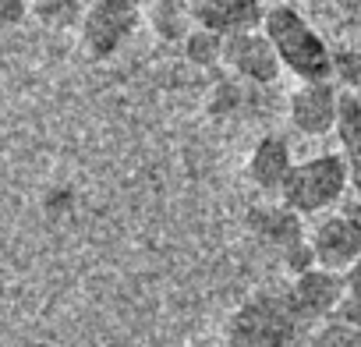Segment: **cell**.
Wrapping results in <instances>:
<instances>
[{
	"instance_id": "cell-1",
	"label": "cell",
	"mask_w": 361,
	"mask_h": 347,
	"mask_svg": "<svg viewBox=\"0 0 361 347\" xmlns=\"http://www.w3.org/2000/svg\"><path fill=\"white\" fill-rule=\"evenodd\" d=\"M262 32L280 54V64L301 82H333V50L290 4H273L266 11Z\"/></svg>"
},
{
	"instance_id": "cell-2",
	"label": "cell",
	"mask_w": 361,
	"mask_h": 347,
	"mask_svg": "<svg viewBox=\"0 0 361 347\" xmlns=\"http://www.w3.org/2000/svg\"><path fill=\"white\" fill-rule=\"evenodd\" d=\"M350 188V174L343 152H319L301 163H294L290 178L280 192V202L294 209L298 217H315L340 202V195Z\"/></svg>"
},
{
	"instance_id": "cell-3",
	"label": "cell",
	"mask_w": 361,
	"mask_h": 347,
	"mask_svg": "<svg viewBox=\"0 0 361 347\" xmlns=\"http://www.w3.org/2000/svg\"><path fill=\"white\" fill-rule=\"evenodd\" d=\"M298 322L301 319L290 305V294L259 291L241 301L227 319V340L234 347H287L294 340Z\"/></svg>"
},
{
	"instance_id": "cell-4",
	"label": "cell",
	"mask_w": 361,
	"mask_h": 347,
	"mask_svg": "<svg viewBox=\"0 0 361 347\" xmlns=\"http://www.w3.org/2000/svg\"><path fill=\"white\" fill-rule=\"evenodd\" d=\"M138 25H142V8L131 0H92L78 25L82 54L92 61H106L135 36Z\"/></svg>"
},
{
	"instance_id": "cell-5",
	"label": "cell",
	"mask_w": 361,
	"mask_h": 347,
	"mask_svg": "<svg viewBox=\"0 0 361 347\" xmlns=\"http://www.w3.org/2000/svg\"><path fill=\"white\" fill-rule=\"evenodd\" d=\"M308 245H312L315 266L347 276L361 262V220L347 213H333L315 224V231L308 234Z\"/></svg>"
},
{
	"instance_id": "cell-6",
	"label": "cell",
	"mask_w": 361,
	"mask_h": 347,
	"mask_svg": "<svg viewBox=\"0 0 361 347\" xmlns=\"http://www.w3.org/2000/svg\"><path fill=\"white\" fill-rule=\"evenodd\" d=\"M224 68H231L238 78L255 82V85H273L280 78V71H283L280 54H276V47L269 43V36L262 29L227 36V43H224Z\"/></svg>"
},
{
	"instance_id": "cell-7",
	"label": "cell",
	"mask_w": 361,
	"mask_h": 347,
	"mask_svg": "<svg viewBox=\"0 0 361 347\" xmlns=\"http://www.w3.org/2000/svg\"><path fill=\"white\" fill-rule=\"evenodd\" d=\"M340 96L343 92L333 82H301L290 92V124L308 138H322V135L336 131Z\"/></svg>"
},
{
	"instance_id": "cell-8",
	"label": "cell",
	"mask_w": 361,
	"mask_h": 347,
	"mask_svg": "<svg viewBox=\"0 0 361 347\" xmlns=\"http://www.w3.org/2000/svg\"><path fill=\"white\" fill-rule=\"evenodd\" d=\"M290 305L298 312V319H333L336 308L347 298V280L340 273H329L322 266L294 276L290 284Z\"/></svg>"
},
{
	"instance_id": "cell-9",
	"label": "cell",
	"mask_w": 361,
	"mask_h": 347,
	"mask_svg": "<svg viewBox=\"0 0 361 347\" xmlns=\"http://www.w3.org/2000/svg\"><path fill=\"white\" fill-rule=\"evenodd\" d=\"M192 11H195L199 29H209L224 39L262 29L266 22V11L259 0H192Z\"/></svg>"
},
{
	"instance_id": "cell-10",
	"label": "cell",
	"mask_w": 361,
	"mask_h": 347,
	"mask_svg": "<svg viewBox=\"0 0 361 347\" xmlns=\"http://www.w3.org/2000/svg\"><path fill=\"white\" fill-rule=\"evenodd\" d=\"M248 181L259 188V192H283L290 170H294V156H290V145L287 138L280 135H262L252 152H248Z\"/></svg>"
},
{
	"instance_id": "cell-11",
	"label": "cell",
	"mask_w": 361,
	"mask_h": 347,
	"mask_svg": "<svg viewBox=\"0 0 361 347\" xmlns=\"http://www.w3.org/2000/svg\"><path fill=\"white\" fill-rule=\"evenodd\" d=\"M248 227H252L262 241L283 248V255H287L290 248H298V245L308 241L301 217H298L294 209H287L283 202H276V206H252V209H248Z\"/></svg>"
},
{
	"instance_id": "cell-12",
	"label": "cell",
	"mask_w": 361,
	"mask_h": 347,
	"mask_svg": "<svg viewBox=\"0 0 361 347\" xmlns=\"http://www.w3.org/2000/svg\"><path fill=\"white\" fill-rule=\"evenodd\" d=\"M145 22L163 43H180V47L199 29L192 0H156V4L145 8Z\"/></svg>"
},
{
	"instance_id": "cell-13",
	"label": "cell",
	"mask_w": 361,
	"mask_h": 347,
	"mask_svg": "<svg viewBox=\"0 0 361 347\" xmlns=\"http://www.w3.org/2000/svg\"><path fill=\"white\" fill-rule=\"evenodd\" d=\"M336 135H340V149L347 159V174H350V188L361 202V99L357 96H340V121H336Z\"/></svg>"
},
{
	"instance_id": "cell-14",
	"label": "cell",
	"mask_w": 361,
	"mask_h": 347,
	"mask_svg": "<svg viewBox=\"0 0 361 347\" xmlns=\"http://www.w3.org/2000/svg\"><path fill=\"white\" fill-rule=\"evenodd\" d=\"M92 0H29V11L47 29H78Z\"/></svg>"
},
{
	"instance_id": "cell-15",
	"label": "cell",
	"mask_w": 361,
	"mask_h": 347,
	"mask_svg": "<svg viewBox=\"0 0 361 347\" xmlns=\"http://www.w3.org/2000/svg\"><path fill=\"white\" fill-rule=\"evenodd\" d=\"M224 43H227L224 36H216L209 29H195L180 50H185V61L195 68H216V64H224Z\"/></svg>"
},
{
	"instance_id": "cell-16",
	"label": "cell",
	"mask_w": 361,
	"mask_h": 347,
	"mask_svg": "<svg viewBox=\"0 0 361 347\" xmlns=\"http://www.w3.org/2000/svg\"><path fill=\"white\" fill-rule=\"evenodd\" d=\"M333 78L347 96L361 99V50H336L333 54Z\"/></svg>"
},
{
	"instance_id": "cell-17",
	"label": "cell",
	"mask_w": 361,
	"mask_h": 347,
	"mask_svg": "<svg viewBox=\"0 0 361 347\" xmlns=\"http://www.w3.org/2000/svg\"><path fill=\"white\" fill-rule=\"evenodd\" d=\"M354 343H357V329L347 326V322H340V319H333L329 326H322L319 336H315V347H354Z\"/></svg>"
},
{
	"instance_id": "cell-18",
	"label": "cell",
	"mask_w": 361,
	"mask_h": 347,
	"mask_svg": "<svg viewBox=\"0 0 361 347\" xmlns=\"http://www.w3.org/2000/svg\"><path fill=\"white\" fill-rule=\"evenodd\" d=\"M241 103V92L234 82H220L213 89V99H209V114H224V110H234Z\"/></svg>"
},
{
	"instance_id": "cell-19",
	"label": "cell",
	"mask_w": 361,
	"mask_h": 347,
	"mask_svg": "<svg viewBox=\"0 0 361 347\" xmlns=\"http://www.w3.org/2000/svg\"><path fill=\"white\" fill-rule=\"evenodd\" d=\"M29 15H32L29 11V0H0V22H4V25H18Z\"/></svg>"
},
{
	"instance_id": "cell-20",
	"label": "cell",
	"mask_w": 361,
	"mask_h": 347,
	"mask_svg": "<svg viewBox=\"0 0 361 347\" xmlns=\"http://www.w3.org/2000/svg\"><path fill=\"white\" fill-rule=\"evenodd\" d=\"M131 4H138V8H142V11H145V8H149V4H156V0H131Z\"/></svg>"
},
{
	"instance_id": "cell-21",
	"label": "cell",
	"mask_w": 361,
	"mask_h": 347,
	"mask_svg": "<svg viewBox=\"0 0 361 347\" xmlns=\"http://www.w3.org/2000/svg\"><path fill=\"white\" fill-rule=\"evenodd\" d=\"M25 347H54V343H47V340H32V343H25Z\"/></svg>"
}]
</instances>
